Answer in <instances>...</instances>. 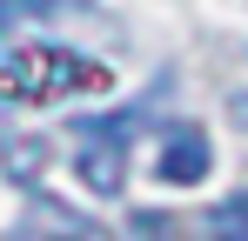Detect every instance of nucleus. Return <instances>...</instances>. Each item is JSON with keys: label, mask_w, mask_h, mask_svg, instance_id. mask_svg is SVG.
Listing matches in <instances>:
<instances>
[{"label": "nucleus", "mask_w": 248, "mask_h": 241, "mask_svg": "<svg viewBox=\"0 0 248 241\" xmlns=\"http://www.w3.org/2000/svg\"><path fill=\"white\" fill-rule=\"evenodd\" d=\"M208 235H221V241H248V195L221 201V208L208 214Z\"/></svg>", "instance_id": "obj_5"}, {"label": "nucleus", "mask_w": 248, "mask_h": 241, "mask_svg": "<svg viewBox=\"0 0 248 241\" xmlns=\"http://www.w3.org/2000/svg\"><path fill=\"white\" fill-rule=\"evenodd\" d=\"M141 107L148 101H134L127 114H81L74 120V174L94 195H121L127 188V134L141 127Z\"/></svg>", "instance_id": "obj_2"}, {"label": "nucleus", "mask_w": 248, "mask_h": 241, "mask_svg": "<svg viewBox=\"0 0 248 241\" xmlns=\"http://www.w3.org/2000/svg\"><path fill=\"white\" fill-rule=\"evenodd\" d=\"M235 120H242V127H248V94H235Z\"/></svg>", "instance_id": "obj_6"}, {"label": "nucleus", "mask_w": 248, "mask_h": 241, "mask_svg": "<svg viewBox=\"0 0 248 241\" xmlns=\"http://www.w3.org/2000/svg\"><path fill=\"white\" fill-rule=\"evenodd\" d=\"M208 134L202 127H174V134H168L161 141V154H155V174H161V181H174V188H195V181H202L208 174Z\"/></svg>", "instance_id": "obj_3"}, {"label": "nucleus", "mask_w": 248, "mask_h": 241, "mask_svg": "<svg viewBox=\"0 0 248 241\" xmlns=\"http://www.w3.org/2000/svg\"><path fill=\"white\" fill-rule=\"evenodd\" d=\"M94 87H108V67L74 54V47H7L0 54V101L54 107V101L94 94Z\"/></svg>", "instance_id": "obj_1"}, {"label": "nucleus", "mask_w": 248, "mask_h": 241, "mask_svg": "<svg viewBox=\"0 0 248 241\" xmlns=\"http://www.w3.org/2000/svg\"><path fill=\"white\" fill-rule=\"evenodd\" d=\"M67 0H0V47L20 34V27H34V20H54Z\"/></svg>", "instance_id": "obj_4"}]
</instances>
